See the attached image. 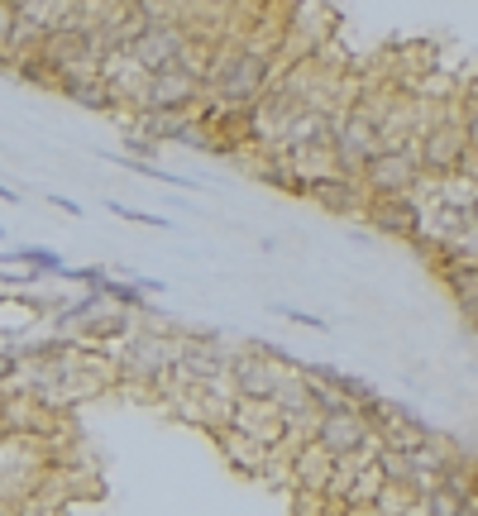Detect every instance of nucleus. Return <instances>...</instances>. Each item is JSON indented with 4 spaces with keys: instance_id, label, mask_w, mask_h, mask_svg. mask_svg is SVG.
Segmentation results:
<instances>
[{
    "instance_id": "nucleus-1",
    "label": "nucleus",
    "mask_w": 478,
    "mask_h": 516,
    "mask_svg": "<svg viewBox=\"0 0 478 516\" xmlns=\"http://www.w3.org/2000/svg\"><path fill=\"white\" fill-rule=\"evenodd\" d=\"M330 149H335V163L345 177H359L364 163H369L373 153L383 149V129L373 125L364 110H335V125H330Z\"/></svg>"
},
{
    "instance_id": "nucleus-2",
    "label": "nucleus",
    "mask_w": 478,
    "mask_h": 516,
    "mask_svg": "<svg viewBox=\"0 0 478 516\" xmlns=\"http://www.w3.org/2000/svg\"><path fill=\"white\" fill-rule=\"evenodd\" d=\"M359 182H364L369 196H402V192H416L426 182V172L416 163V149H378L364 163Z\"/></svg>"
},
{
    "instance_id": "nucleus-3",
    "label": "nucleus",
    "mask_w": 478,
    "mask_h": 516,
    "mask_svg": "<svg viewBox=\"0 0 478 516\" xmlns=\"http://www.w3.org/2000/svg\"><path fill=\"white\" fill-rule=\"evenodd\" d=\"M373 440V426H369V416L359 407H335V411H321V421H316V445L326 454H359V450H369Z\"/></svg>"
},
{
    "instance_id": "nucleus-4",
    "label": "nucleus",
    "mask_w": 478,
    "mask_h": 516,
    "mask_svg": "<svg viewBox=\"0 0 478 516\" xmlns=\"http://www.w3.org/2000/svg\"><path fill=\"white\" fill-rule=\"evenodd\" d=\"M364 220H369L378 235L388 239H416L426 230V206L416 201V192H402V196H369L364 206Z\"/></svg>"
},
{
    "instance_id": "nucleus-5",
    "label": "nucleus",
    "mask_w": 478,
    "mask_h": 516,
    "mask_svg": "<svg viewBox=\"0 0 478 516\" xmlns=\"http://www.w3.org/2000/svg\"><path fill=\"white\" fill-rule=\"evenodd\" d=\"M206 101V82L192 67H158L149 77V110H196Z\"/></svg>"
},
{
    "instance_id": "nucleus-6",
    "label": "nucleus",
    "mask_w": 478,
    "mask_h": 516,
    "mask_svg": "<svg viewBox=\"0 0 478 516\" xmlns=\"http://www.w3.org/2000/svg\"><path fill=\"white\" fill-rule=\"evenodd\" d=\"M187 24L182 20H153L149 29H144V39L130 48V58L144 72H158V67H173L177 58H182V48H187Z\"/></svg>"
},
{
    "instance_id": "nucleus-7",
    "label": "nucleus",
    "mask_w": 478,
    "mask_h": 516,
    "mask_svg": "<svg viewBox=\"0 0 478 516\" xmlns=\"http://www.w3.org/2000/svg\"><path fill=\"white\" fill-rule=\"evenodd\" d=\"M230 426L244 430V435H254V440L268 445V450H278L287 440V421H283V411L273 407V397H235Z\"/></svg>"
},
{
    "instance_id": "nucleus-8",
    "label": "nucleus",
    "mask_w": 478,
    "mask_h": 516,
    "mask_svg": "<svg viewBox=\"0 0 478 516\" xmlns=\"http://www.w3.org/2000/svg\"><path fill=\"white\" fill-rule=\"evenodd\" d=\"M206 435H211V445L220 450V459H225L230 469L259 483L263 469H268V459H273V450H268V445H259L254 435H244V430H235V426H211Z\"/></svg>"
},
{
    "instance_id": "nucleus-9",
    "label": "nucleus",
    "mask_w": 478,
    "mask_h": 516,
    "mask_svg": "<svg viewBox=\"0 0 478 516\" xmlns=\"http://www.w3.org/2000/svg\"><path fill=\"white\" fill-rule=\"evenodd\" d=\"M134 325H139V316H134V311L101 301V306H96V311H91V316L77 325L72 335H77L82 344H91V349H115L120 340H130V335H134Z\"/></svg>"
},
{
    "instance_id": "nucleus-10",
    "label": "nucleus",
    "mask_w": 478,
    "mask_h": 516,
    "mask_svg": "<svg viewBox=\"0 0 478 516\" xmlns=\"http://www.w3.org/2000/svg\"><path fill=\"white\" fill-rule=\"evenodd\" d=\"M306 201H316V206H321V211H330V215H364L369 192H364V182H359V177L335 172V177L311 182V187H306Z\"/></svg>"
},
{
    "instance_id": "nucleus-11",
    "label": "nucleus",
    "mask_w": 478,
    "mask_h": 516,
    "mask_svg": "<svg viewBox=\"0 0 478 516\" xmlns=\"http://www.w3.org/2000/svg\"><path fill=\"white\" fill-rule=\"evenodd\" d=\"M58 96L72 101V106L91 110V115H120L106 72H67V77H58Z\"/></svg>"
},
{
    "instance_id": "nucleus-12",
    "label": "nucleus",
    "mask_w": 478,
    "mask_h": 516,
    "mask_svg": "<svg viewBox=\"0 0 478 516\" xmlns=\"http://www.w3.org/2000/svg\"><path fill=\"white\" fill-rule=\"evenodd\" d=\"M273 407L283 411V416H297V411H316L311 407V378H306L302 368H287L278 387H273Z\"/></svg>"
},
{
    "instance_id": "nucleus-13",
    "label": "nucleus",
    "mask_w": 478,
    "mask_h": 516,
    "mask_svg": "<svg viewBox=\"0 0 478 516\" xmlns=\"http://www.w3.org/2000/svg\"><path fill=\"white\" fill-rule=\"evenodd\" d=\"M106 211H110V215H120V220H130V225H144V230H173V220H168V215L134 211V206H125V201H115V196H106Z\"/></svg>"
},
{
    "instance_id": "nucleus-14",
    "label": "nucleus",
    "mask_w": 478,
    "mask_h": 516,
    "mask_svg": "<svg viewBox=\"0 0 478 516\" xmlns=\"http://www.w3.org/2000/svg\"><path fill=\"white\" fill-rule=\"evenodd\" d=\"M106 278H110V268H101V263H77V268L67 263V268H63V273H58L53 282H72V287L82 292V287H101Z\"/></svg>"
},
{
    "instance_id": "nucleus-15",
    "label": "nucleus",
    "mask_w": 478,
    "mask_h": 516,
    "mask_svg": "<svg viewBox=\"0 0 478 516\" xmlns=\"http://www.w3.org/2000/svg\"><path fill=\"white\" fill-rule=\"evenodd\" d=\"M29 325H39L29 311L20 306V297L10 292V297L0 301V335H20V330H29Z\"/></svg>"
},
{
    "instance_id": "nucleus-16",
    "label": "nucleus",
    "mask_w": 478,
    "mask_h": 516,
    "mask_svg": "<svg viewBox=\"0 0 478 516\" xmlns=\"http://www.w3.org/2000/svg\"><path fill=\"white\" fill-rule=\"evenodd\" d=\"M20 373H24V354H20V340L0 344V387L20 383Z\"/></svg>"
},
{
    "instance_id": "nucleus-17",
    "label": "nucleus",
    "mask_w": 478,
    "mask_h": 516,
    "mask_svg": "<svg viewBox=\"0 0 478 516\" xmlns=\"http://www.w3.org/2000/svg\"><path fill=\"white\" fill-rule=\"evenodd\" d=\"M125 153L149 163V158H158V153H163V144H158V139H149V134H139L134 125H125Z\"/></svg>"
},
{
    "instance_id": "nucleus-18",
    "label": "nucleus",
    "mask_w": 478,
    "mask_h": 516,
    "mask_svg": "<svg viewBox=\"0 0 478 516\" xmlns=\"http://www.w3.org/2000/svg\"><path fill=\"white\" fill-rule=\"evenodd\" d=\"M283 321H292V325H311V330H330V321L326 316H311V311H297V306H273Z\"/></svg>"
},
{
    "instance_id": "nucleus-19",
    "label": "nucleus",
    "mask_w": 478,
    "mask_h": 516,
    "mask_svg": "<svg viewBox=\"0 0 478 516\" xmlns=\"http://www.w3.org/2000/svg\"><path fill=\"white\" fill-rule=\"evenodd\" d=\"M15 20H20V5H15V0H0V48L10 43V29H15Z\"/></svg>"
},
{
    "instance_id": "nucleus-20",
    "label": "nucleus",
    "mask_w": 478,
    "mask_h": 516,
    "mask_svg": "<svg viewBox=\"0 0 478 516\" xmlns=\"http://www.w3.org/2000/svg\"><path fill=\"white\" fill-rule=\"evenodd\" d=\"M44 201L53 206V211H63V215H72V220H82V201H72V196H53V192H48Z\"/></svg>"
},
{
    "instance_id": "nucleus-21",
    "label": "nucleus",
    "mask_w": 478,
    "mask_h": 516,
    "mask_svg": "<svg viewBox=\"0 0 478 516\" xmlns=\"http://www.w3.org/2000/svg\"><path fill=\"white\" fill-rule=\"evenodd\" d=\"M0 201H5V206H20L24 196H20V192H15V187H5V182H0Z\"/></svg>"
},
{
    "instance_id": "nucleus-22",
    "label": "nucleus",
    "mask_w": 478,
    "mask_h": 516,
    "mask_svg": "<svg viewBox=\"0 0 478 516\" xmlns=\"http://www.w3.org/2000/svg\"><path fill=\"white\" fill-rule=\"evenodd\" d=\"M469 220H474V225H478V192L469 196Z\"/></svg>"
},
{
    "instance_id": "nucleus-23",
    "label": "nucleus",
    "mask_w": 478,
    "mask_h": 516,
    "mask_svg": "<svg viewBox=\"0 0 478 516\" xmlns=\"http://www.w3.org/2000/svg\"><path fill=\"white\" fill-rule=\"evenodd\" d=\"M0 516H15V507H10V502H0Z\"/></svg>"
},
{
    "instance_id": "nucleus-24",
    "label": "nucleus",
    "mask_w": 478,
    "mask_h": 516,
    "mask_svg": "<svg viewBox=\"0 0 478 516\" xmlns=\"http://www.w3.org/2000/svg\"><path fill=\"white\" fill-rule=\"evenodd\" d=\"M0 244H5V230H0Z\"/></svg>"
},
{
    "instance_id": "nucleus-25",
    "label": "nucleus",
    "mask_w": 478,
    "mask_h": 516,
    "mask_svg": "<svg viewBox=\"0 0 478 516\" xmlns=\"http://www.w3.org/2000/svg\"><path fill=\"white\" fill-rule=\"evenodd\" d=\"M0 445H5V435H0Z\"/></svg>"
}]
</instances>
